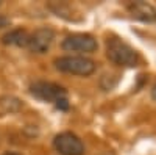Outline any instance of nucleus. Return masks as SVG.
Here are the masks:
<instances>
[{"label": "nucleus", "mask_w": 156, "mask_h": 155, "mask_svg": "<svg viewBox=\"0 0 156 155\" xmlns=\"http://www.w3.org/2000/svg\"><path fill=\"white\" fill-rule=\"evenodd\" d=\"M106 57L122 68H136L140 61L137 50L119 36H109L106 39Z\"/></svg>", "instance_id": "nucleus-1"}, {"label": "nucleus", "mask_w": 156, "mask_h": 155, "mask_svg": "<svg viewBox=\"0 0 156 155\" xmlns=\"http://www.w3.org/2000/svg\"><path fill=\"white\" fill-rule=\"evenodd\" d=\"M55 68L64 74L89 77L95 71V63L83 55H66L55 60Z\"/></svg>", "instance_id": "nucleus-2"}, {"label": "nucleus", "mask_w": 156, "mask_h": 155, "mask_svg": "<svg viewBox=\"0 0 156 155\" xmlns=\"http://www.w3.org/2000/svg\"><path fill=\"white\" fill-rule=\"evenodd\" d=\"M62 50L66 52H78V54H92L97 50L98 44L92 35L87 33H73L69 35L61 42Z\"/></svg>", "instance_id": "nucleus-3"}, {"label": "nucleus", "mask_w": 156, "mask_h": 155, "mask_svg": "<svg viewBox=\"0 0 156 155\" xmlns=\"http://www.w3.org/2000/svg\"><path fill=\"white\" fill-rule=\"evenodd\" d=\"M53 147L59 155H83L84 153L83 141L72 132L58 133L53 139Z\"/></svg>", "instance_id": "nucleus-4"}, {"label": "nucleus", "mask_w": 156, "mask_h": 155, "mask_svg": "<svg viewBox=\"0 0 156 155\" xmlns=\"http://www.w3.org/2000/svg\"><path fill=\"white\" fill-rule=\"evenodd\" d=\"M30 93L41 102H56L62 97H67L66 89L51 82H34L30 86Z\"/></svg>", "instance_id": "nucleus-5"}, {"label": "nucleus", "mask_w": 156, "mask_h": 155, "mask_svg": "<svg viewBox=\"0 0 156 155\" xmlns=\"http://www.w3.org/2000/svg\"><path fill=\"white\" fill-rule=\"evenodd\" d=\"M53 39H55V31L48 27H42L34 30L30 35L27 47L34 54H45L50 49V46L53 44Z\"/></svg>", "instance_id": "nucleus-6"}, {"label": "nucleus", "mask_w": 156, "mask_h": 155, "mask_svg": "<svg viewBox=\"0 0 156 155\" xmlns=\"http://www.w3.org/2000/svg\"><path fill=\"white\" fill-rule=\"evenodd\" d=\"M128 11L134 19L140 22L153 24L156 22V8L147 2H131L128 5Z\"/></svg>", "instance_id": "nucleus-7"}, {"label": "nucleus", "mask_w": 156, "mask_h": 155, "mask_svg": "<svg viewBox=\"0 0 156 155\" xmlns=\"http://www.w3.org/2000/svg\"><path fill=\"white\" fill-rule=\"evenodd\" d=\"M28 39H30V33H28L27 30L16 28V30L8 31V33L2 38V42H3V44H6V46L27 47V46H28Z\"/></svg>", "instance_id": "nucleus-8"}, {"label": "nucleus", "mask_w": 156, "mask_h": 155, "mask_svg": "<svg viewBox=\"0 0 156 155\" xmlns=\"http://www.w3.org/2000/svg\"><path fill=\"white\" fill-rule=\"evenodd\" d=\"M22 108V102L12 96H5L0 97V113L2 114H11L17 113Z\"/></svg>", "instance_id": "nucleus-9"}, {"label": "nucleus", "mask_w": 156, "mask_h": 155, "mask_svg": "<svg viewBox=\"0 0 156 155\" xmlns=\"http://www.w3.org/2000/svg\"><path fill=\"white\" fill-rule=\"evenodd\" d=\"M55 105H56V108H59V110H67V108H69L67 97H62V99L56 100V102H55Z\"/></svg>", "instance_id": "nucleus-10"}, {"label": "nucleus", "mask_w": 156, "mask_h": 155, "mask_svg": "<svg viewBox=\"0 0 156 155\" xmlns=\"http://www.w3.org/2000/svg\"><path fill=\"white\" fill-rule=\"evenodd\" d=\"M8 24H9V20H8L6 17H3V16H0V28H3V27H6Z\"/></svg>", "instance_id": "nucleus-11"}, {"label": "nucleus", "mask_w": 156, "mask_h": 155, "mask_svg": "<svg viewBox=\"0 0 156 155\" xmlns=\"http://www.w3.org/2000/svg\"><path fill=\"white\" fill-rule=\"evenodd\" d=\"M151 99L156 100V83H154V86L151 88Z\"/></svg>", "instance_id": "nucleus-12"}, {"label": "nucleus", "mask_w": 156, "mask_h": 155, "mask_svg": "<svg viewBox=\"0 0 156 155\" xmlns=\"http://www.w3.org/2000/svg\"><path fill=\"white\" fill-rule=\"evenodd\" d=\"M3 155H19V153H16V152H6V153H3Z\"/></svg>", "instance_id": "nucleus-13"}]
</instances>
